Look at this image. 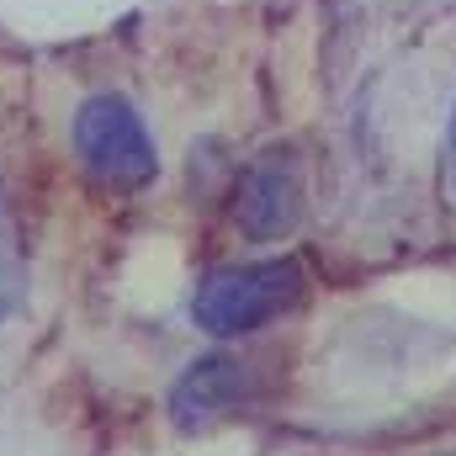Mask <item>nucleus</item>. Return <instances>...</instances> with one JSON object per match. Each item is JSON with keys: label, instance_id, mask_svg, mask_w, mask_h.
Masks as SVG:
<instances>
[{"label": "nucleus", "instance_id": "f257e3e1", "mask_svg": "<svg viewBox=\"0 0 456 456\" xmlns=\"http://www.w3.org/2000/svg\"><path fill=\"white\" fill-rule=\"evenodd\" d=\"M303 297V265L292 255H271V260H249V265H228L213 271L197 297H191V324L213 340H239L260 324H271L276 314H287Z\"/></svg>", "mask_w": 456, "mask_h": 456}, {"label": "nucleus", "instance_id": "f03ea898", "mask_svg": "<svg viewBox=\"0 0 456 456\" xmlns=\"http://www.w3.org/2000/svg\"><path fill=\"white\" fill-rule=\"evenodd\" d=\"M69 138H75V154L91 170V181H102L112 191H143L159 175V149L127 96L102 91V96L80 102Z\"/></svg>", "mask_w": 456, "mask_h": 456}, {"label": "nucleus", "instance_id": "7ed1b4c3", "mask_svg": "<svg viewBox=\"0 0 456 456\" xmlns=\"http://www.w3.org/2000/svg\"><path fill=\"white\" fill-rule=\"evenodd\" d=\"M303 202H308V175H303V154L292 143H271L260 149L239 181H233V224L244 239L255 244H276V239H292L303 224Z\"/></svg>", "mask_w": 456, "mask_h": 456}, {"label": "nucleus", "instance_id": "20e7f679", "mask_svg": "<svg viewBox=\"0 0 456 456\" xmlns=\"http://www.w3.org/2000/svg\"><path fill=\"white\" fill-rule=\"evenodd\" d=\"M249 393H255V377L239 355H218V350L197 355L170 387V425L181 436H197L218 425L224 414H233L239 403H249Z\"/></svg>", "mask_w": 456, "mask_h": 456}, {"label": "nucleus", "instance_id": "39448f33", "mask_svg": "<svg viewBox=\"0 0 456 456\" xmlns=\"http://www.w3.org/2000/svg\"><path fill=\"white\" fill-rule=\"evenodd\" d=\"M446 181L456 191V112H452V127H446Z\"/></svg>", "mask_w": 456, "mask_h": 456}, {"label": "nucleus", "instance_id": "423d86ee", "mask_svg": "<svg viewBox=\"0 0 456 456\" xmlns=\"http://www.w3.org/2000/svg\"><path fill=\"white\" fill-rule=\"evenodd\" d=\"M0 265H5V181H0Z\"/></svg>", "mask_w": 456, "mask_h": 456}, {"label": "nucleus", "instance_id": "0eeeda50", "mask_svg": "<svg viewBox=\"0 0 456 456\" xmlns=\"http://www.w3.org/2000/svg\"><path fill=\"white\" fill-rule=\"evenodd\" d=\"M11 308H16V297H11V287L0 281V319H11Z\"/></svg>", "mask_w": 456, "mask_h": 456}]
</instances>
